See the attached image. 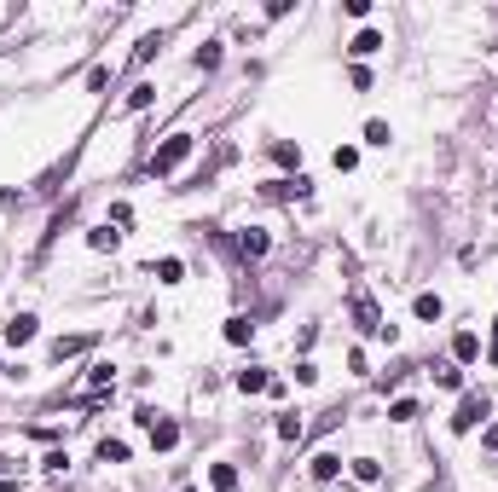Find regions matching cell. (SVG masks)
<instances>
[{"instance_id": "obj_1", "label": "cell", "mask_w": 498, "mask_h": 492, "mask_svg": "<svg viewBox=\"0 0 498 492\" xmlns=\"http://www.w3.org/2000/svg\"><path fill=\"white\" fill-rule=\"evenodd\" d=\"M186 157H191V134H174V139L163 145V151L151 157V174H174V168H180Z\"/></svg>"}, {"instance_id": "obj_2", "label": "cell", "mask_w": 498, "mask_h": 492, "mask_svg": "<svg viewBox=\"0 0 498 492\" xmlns=\"http://www.w3.org/2000/svg\"><path fill=\"white\" fill-rule=\"evenodd\" d=\"M139 423L151 429V446H157V452H174V446H180V423H168V417H157V412H139Z\"/></svg>"}, {"instance_id": "obj_3", "label": "cell", "mask_w": 498, "mask_h": 492, "mask_svg": "<svg viewBox=\"0 0 498 492\" xmlns=\"http://www.w3.org/2000/svg\"><path fill=\"white\" fill-rule=\"evenodd\" d=\"M481 417H487V394H470V400L458 405V417H452V429H458V434H470V429H475Z\"/></svg>"}, {"instance_id": "obj_4", "label": "cell", "mask_w": 498, "mask_h": 492, "mask_svg": "<svg viewBox=\"0 0 498 492\" xmlns=\"http://www.w3.org/2000/svg\"><path fill=\"white\" fill-rule=\"evenodd\" d=\"M29 336H35V319H29V313H18V319L6 324V342H12V348H24Z\"/></svg>"}, {"instance_id": "obj_5", "label": "cell", "mask_w": 498, "mask_h": 492, "mask_svg": "<svg viewBox=\"0 0 498 492\" xmlns=\"http://www.w3.org/2000/svg\"><path fill=\"white\" fill-rule=\"evenodd\" d=\"M208 481H215V492H238V469L232 464H208Z\"/></svg>"}, {"instance_id": "obj_6", "label": "cell", "mask_w": 498, "mask_h": 492, "mask_svg": "<svg viewBox=\"0 0 498 492\" xmlns=\"http://www.w3.org/2000/svg\"><path fill=\"white\" fill-rule=\"evenodd\" d=\"M377 46H382V35H377V29H365V35H353V46H348V53H353V58H371Z\"/></svg>"}, {"instance_id": "obj_7", "label": "cell", "mask_w": 498, "mask_h": 492, "mask_svg": "<svg viewBox=\"0 0 498 492\" xmlns=\"http://www.w3.org/2000/svg\"><path fill=\"white\" fill-rule=\"evenodd\" d=\"M249 336H255V324H249V319H226V342H232V348H244Z\"/></svg>"}, {"instance_id": "obj_8", "label": "cell", "mask_w": 498, "mask_h": 492, "mask_svg": "<svg viewBox=\"0 0 498 492\" xmlns=\"http://www.w3.org/2000/svg\"><path fill=\"white\" fill-rule=\"evenodd\" d=\"M452 353H458V359H463V365H470V359H475V353H481V336H475V331H463V336H458V342H452Z\"/></svg>"}, {"instance_id": "obj_9", "label": "cell", "mask_w": 498, "mask_h": 492, "mask_svg": "<svg viewBox=\"0 0 498 492\" xmlns=\"http://www.w3.org/2000/svg\"><path fill=\"white\" fill-rule=\"evenodd\" d=\"M238 388H244V394H261V388H272V383H267V371L249 365V371H238Z\"/></svg>"}, {"instance_id": "obj_10", "label": "cell", "mask_w": 498, "mask_h": 492, "mask_svg": "<svg viewBox=\"0 0 498 492\" xmlns=\"http://www.w3.org/2000/svg\"><path fill=\"white\" fill-rule=\"evenodd\" d=\"M336 469H342V457H330V452L313 457V475H319V481H336Z\"/></svg>"}, {"instance_id": "obj_11", "label": "cell", "mask_w": 498, "mask_h": 492, "mask_svg": "<svg viewBox=\"0 0 498 492\" xmlns=\"http://www.w3.org/2000/svg\"><path fill=\"white\" fill-rule=\"evenodd\" d=\"M441 313H446L441 295H417V319H441Z\"/></svg>"}, {"instance_id": "obj_12", "label": "cell", "mask_w": 498, "mask_h": 492, "mask_svg": "<svg viewBox=\"0 0 498 492\" xmlns=\"http://www.w3.org/2000/svg\"><path fill=\"white\" fill-rule=\"evenodd\" d=\"M353 475H359V481H382V464L377 457H353Z\"/></svg>"}, {"instance_id": "obj_13", "label": "cell", "mask_w": 498, "mask_h": 492, "mask_svg": "<svg viewBox=\"0 0 498 492\" xmlns=\"http://www.w3.org/2000/svg\"><path fill=\"white\" fill-rule=\"evenodd\" d=\"M272 157H278L284 168H296V162H301V145H290V139H278V145H272Z\"/></svg>"}, {"instance_id": "obj_14", "label": "cell", "mask_w": 498, "mask_h": 492, "mask_svg": "<svg viewBox=\"0 0 498 492\" xmlns=\"http://www.w3.org/2000/svg\"><path fill=\"white\" fill-rule=\"evenodd\" d=\"M99 464H127V446H122V440H105V446H99Z\"/></svg>"}, {"instance_id": "obj_15", "label": "cell", "mask_w": 498, "mask_h": 492, "mask_svg": "<svg viewBox=\"0 0 498 492\" xmlns=\"http://www.w3.org/2000/svg\"><path fill=\"white\" fill-rule=\"evenodd\" d=\"M82 348H87V336H58V348H53V353H58V359H70V353H82Z\"/></svg>"}, {"instance_id": "obj_16", "label": "cell", "mask_w": 498, "mask_h": 492, "mask_svg": "<svg viewBox=\"0 0 498 492\" xmlns=\"http://www.w3.org/2000/svg\"><path fill=\"white\" fill-rule=\"evenodd\" d=\"M238 243H244V255H267V232H244Z\"/></svg>"}, {"instance_id": "obj_17", "label": "cell", "mask_w": 498, "mask_h": 492, "mask_svg": "<svg viewBox=\"0 0 498 492\" xmlns=\"http://www.w3.org/2000/svg\"><path fill=\"white\" fill-rule=\"evenodd\" d=\"M365 139H371V145H389L394 134H389V122H365Z\"/></svg>"}, {"instance_id": "obj_18", "label": "cell", "mask_w": 498, "mask_h": 492, "mask_svg": "<svg viewBox=\"0 0 498 492\" xmlns=\"http://www.w3.org/2000/svg\"><path fill=\"white\" fill-rule=\"evenodd\" d=\"M389 417H394V423H411V417H417V400H394Z\"/></svg>"}, {"instance_id": "obj_19", "label": "cell", "mask_w": 498, "mask_h": 492, "mask_svg": "<svg viewBox=\"0 0 498 492\" xmlns=\"http://www.w3.org/2000/svg\"><path fill=\"white\" fill-rule=\"evenodd\" d=\"M157 278H163V284H180V261H157Z\"/></svg>"}, {"instance_id": "obj_20", "label": "cell", "mask_w": 498, "mask_h": 492, "mask_svg": "<svg viewBox=\"0 0 498 492\" xmlns=\"http://www.w3.org/2000/svg\"><path fill=\"white\" fill-rule=\"evenodd\" d=\"M151 98H157V87H134V98H127V110H145Z\"/></svg>"}, {"instance_id": "obj_21", "label": "cell", "mask_w": 498, "mask_h": 492, "mask_svg": "<svg viewBox=\"0 0 498 492\" xmlns=\"http://www.w3.org/2000/svg\"><path fill=\"white\" fill-rule=\"evenodd\" d=\"M278 434L284 440H301V417H278Z\"/></svg>"}, {"instance_id": "obj_22", "label": "cell", "mask_w": 498, "mask_h": 492, "mask_svg": "<svg viewBox=\"0 0 498 492\" xmlns=\"http://www.w3.org/2000/svg\"><path fill=\"white\" fill-rule=\"evenodd\" d=\"M487 452H498V423H492V429H487Z\"/></svg>"}, {"instance_id": "obj_23", "label": "cell", "mask_w": 498, "mask_h": 492, "mask_svg": "<svg viewBox=\"0 0 498 492\" xmlns=\"http://www.w3.org/2000/svg\"><path fill=\"white\" fill-rule=\"evenodd\" d=\"M180 492H197V486H180Z\"/></svg>"}]
</instances>
